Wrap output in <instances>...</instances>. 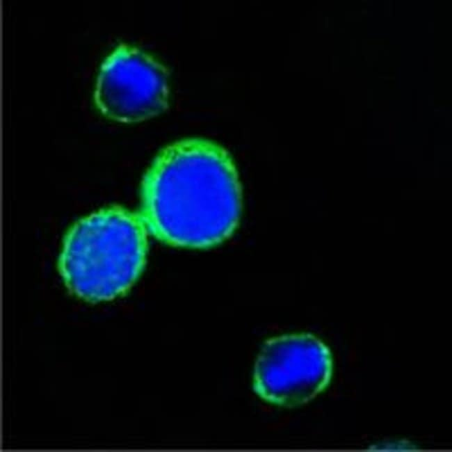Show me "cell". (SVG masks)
<instances>
[{
    "label": "cell",
    "mask_w": 452,
    "mask_h": 452,
    "mask_svg": "<svg viewBox=\"0 0 452 452\" xmlns=\"http://www.w3.org/2000/svg\"><path fill=\"white\" fill-rule=\"evenodd\" d=\"M169 92L168 68L138 47L121 43L100 66L94 102L108 118L132 123L164 111Z\"/></svg>",
    "instance_id": "cell-4"
},
{
    "label": "cell",
    "mask_w": 452,
    "mask_h": 452,
    "mask_svg": "<svg viewBox=\"0 0 452 452\" xmlns=\"http://www.w3.org/2000/svg\"><path fill=\"white\" fill-rule=\"evenodd\" d=\"M235 163L220 145L188 138L162 149L141 186L140 216L147 232L177 247L207 248L228 239L241 213Z\"/></svg>",
    "instance_id": "cell-1"
},
{
    "label": "cell",
    "mask_w": 452,
    "mask_h": 452,
    "mask_svg": "<svg viewBox=\"0 0 452 452\" xmlns=\"http://www.w3.org/2000/svg\"><path fill=\"white\" fill-rule=\"evenodd\" d=\"M332 374L328 347L309 333L272 337L257 356L253 389L265 401L282 407L305 404L324 391Z\"/></svg>",
    "instance_id": "cell-3"
},
{
    "label": "cell",
    "mask_w": 452,
    "mask_h": 452,
    "mask_svg": "<svg viewBox=\"0 0 452 452\" xmlns=\"http://www.w3.org/2000/svg\"><path fill=\"white\" fill-rule=\"evenodd\" d=\"M147 233L140 214L119 206L79 219L67 231L58 259L66 286L92 301L122 295L143 270Z\"/></svg>",
    "instance_id": "cell-2"
}]
</instances>
